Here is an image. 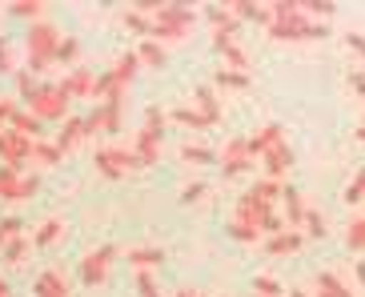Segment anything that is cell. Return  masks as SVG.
I'll return each instance as SVG.
<instances>
[{
  "label": "cell",
  "mask_w": 365,
  "mask_h": 297,
  "mask_svg": "<svg viewBox=\"0 0 365 297\" xmlns=\"http://www.w3.org/2000/svg\"><path fill=\"white\" fill-rule=\"evenodd\" d=\"M221 169H225V177H241V173L253 169L249 137H233V141H225V148H221Z\"/></svg>",
  "instance_id": "ba28073f"
},
{
  "label": "cell",
  "mask_w": 365,
  "mask_h": 297,
  "mask_svg": "<svg viewBox=\"0 0 365 297\" xmlns=\"http://www.w3.org/2000/svg\"><path fill=\"white\" fill-rule=\"evenodd\" d=\"M201 193H205V181H193V185L181 193V201H185V205H189V201H201Z\"/></svg>",
  "instance_id": "c3c4849f"
},
{
  "label": "cell",
  "mask_w": 365,
  "mask_h": 297,
  "mask_svg": "<svg viewBox=\"0 0 365 297\" xmlns=\"http://www.w3.org/2000/svg\"><path fill=\"white\" fill-rule=\"evenodd\" d=\"M137 293H140V297H161V289H157V277H153V273H137Z\"/></svg>",
  "instance_id": "7bdbcfd3"
},
{
  "label": "cell",
  "mask_w": 365,
  "mask_h": 297,
  "mask_svg": "<svg viewBox=\"0 0 365 297\" xmlns=\"http://www.w3.org/2000/svg\"><path fill=\"white\" fill-rule=\"evenodd\" d=\"M61 89H65L73 101H85V96L93 101V96H97V76H93V69H73V73L61 81Z\"/></svg>",
  "instance_id": "30bf717a"
},
{
  "label": "cell",
  "mask_w": 365,
  "mask_h": 297,
  "mask_svg": "<svg viewBox=\"0 0 365 297\" xmlns=\"http://www.w3.org/2000/svg\"><path fill=\"white\" fill-rule=\"evenodd\" d=\"M213 85L217 89H249V73H237V69H217Z\"/></svg>",
  "instance_id": "f546056e"
},
{
  "label": "cell",
  "mask_w": 365,
  "mask_h": 297,
  "mask_svg": "<svg viewBox=\"0 0 365 297\" xmlns=\"http://www.w3.org/2000/svg\"><path fill=\"white\" fill-rule=\"evenodd\" d=\"M125 24H129L133 32H145V41L153 36V21H149L140 9H129V12H125Z\"/></svg>",
  "instance_id": "d590c367"
},
{
  "label": "cell",
  "mask_w": 365,
  "mask_h": 297,
  "mask_svg": "<svg viewBox=\"0 0 365 297\" xmlns=\"http://www.w3.org/2000/svg\"><path fill=\"white\" fill-rule=\"evenodd\" d=\"M253 293H261V297H285V289H281V281H277V277L257 273V277H253Z\"/></svg>",
  "instance_id": "1f68e13d"
},
{
  "label": "cell",
  "mask_w": 365,
  "mask_h": 297,
  "mask_svg": "<svg viewBox=\"0 0 365 297\" xmlns=\"http://www.w3.org/2000/svg\"><path fill=\"white\" fill-rule=\"evenodd\" d=\"M317 297H329V293H325V289H317Z\"/></svg>",
  "instance_id": "6f0895ef"
},
{
  "label": "cell",
  "mask_w": 365,
  "mask_h": 297,
  "mask_svg": "<svg viewBox=\"0 0 365 297\" xmlns=\"http://www.w3.org/2000/svg\"><path fill=\"white\" fill-rule=\"evenodd\" d=\"M301 245H305V233L301 229H285V233L269 237L265 249H269V257H285V253H297Z\"/></svg>",
  "instance_id": "e0dca14e"
},
{
  "label": "cell",
  "mask_w": 365,
  "mask_h": 297,
  "mask_svg": "<svg viewBox=\"0 0 365 297\" xmlns=\"http://www.w3.org/2000/svg\"><path fill=\"white\" fill-rule=\"evenodd\" d=\"M349 85H354V89H357V93H361V96H365V73H349Z\"/></svg>",
  "instance_id": "816d5d0a"
},
{
  "label": "cell",
  "mask_w": 365,
  "mask_h": 297,
  "mask_svg": "<svg viewBox=\"0 0 365 297\" xmlns=\"http://www.w3.org/2000/svg\"><path fill=\"white\" fill-rule=\"evenodd\" d=\"M137 9L153 21L149 41H185L193 29V9L189 4H157V0H137Z\"/></svg>",
  "instance_id": "7a4b0ae2"
},
{
  "label": "cell",
  "mask_w": 365,
  "mask_h": 297,
  "mask_svg": "<svg viewBox=\"0 0 365 297\" xmlns=\"http://www.w3.org/2000/svg\"><path fill=\"white\" fill-rule=\"evenodd\" d=\"M329 229H325V217L317 209H309L305 213V237H325Z\"/></svg>",
  "instance_id": "ab89813d"
},
{
  "label": "cell",
  "mask_w": 365,
  "mask_h": 297,
  "mask_svg": "<svg viewBox=\"0 0 365 297\" xmlns=\"http://www.w3.org/2000/svg\"><path fill=\"white\" fill-rule=\"evenodd\" d=\"M229 12L237 21H253V24H273V9L269 4H249V0H229Z\"/></svg>",
  "instance_id": "5bb4252c"
},
{
  "label": "cell",
  "mask_w": 365,
  "mask_h": 297,
  "mask_svg": "<svg viewBox=\"0 0 365 297\" xmlns=\"http://www.w3.org/2000/svg\"><path fill=\"white\" fill-rule=\"evenodd\" d=\"M16 89H21V96H24V101H33V93H36L41 85L33 81V73H21V76H16Z\"/></svg>",
  "instance_id": "f6af8a7d"
},
{
  "label": "cell",
  "mask_w": 365,
  "mask_h": 297,
  "mask_svg": "<svg viewBox=\"0 0 365 297\" xmlns=\"http://www.w3.org/2000/svg\"><path fill=\"white\" fill-rule=\"evenodd\" d=\"M177 297H205V293H197V289H177Z\"/></svg>",
  "instance_id": "db71d44e"
},
{
  "label": "cell",
  "mask_w": 365,
  "mask_h": 297,
  "mask_svg": "<svg viewBox=\"0 0 365 297\" xmlns=\"http://www.w3.org/2000/svg\"><path fill=\"white\" fill-rule=\"evenodd\" d=\"M29 153H33V137H24L16 129H0V161H4V169L24 173Z\"/></svg>",
  "instance_id": "8992f818"
},
{
  "label": "cell",
  "mask_w": 365,
  "mask_h": 297,
  "mask_svg": "<svg viewBox=\"0 0 365 297\" xmlns=\"http://www.w3.org/2000/svg\"><path fill=\"white\" fill-rule=\"evenodd\" d=\"M209 24H213V36H237L241 29V21L229 9H209Z\"/></svg>",
  "instance_id": "7402d4cb"
},
{
  "label": "cell",
  "mask_w": 365,
  "mask_h": 297,
  "mask_svg": "<svg viewBox=\"0 0 365 297\" xmlns=\"http://www.w3.org/2000/svg\"><path fill=\"white\" fill-rule=\"evenodd\" d=\"M317 289H325L329 297H354V289L345 286L337 273H329V269H322V273H317Z\"/></svg>",
  "instance_id": "484cf974"
},
{
  "label": "cell",
  "mask_w": 365,
  "mask_h": 297,
  "mask_svg": "<svg viewBox=\"0 0 365 297\" xmlns=\"http://www.w3.org/2000/svg\"><path fill=\"white\" fill-rule=\"evenodd\" d=\"M213 157H217V153H213V148H205V145H189V141L181 145V161H193V165H209Z\"/></svg>",
  "instance_id": "e575fe53"
},
{
  "label": "cell",
  "mask_w": 365,
  "mask_h": 297,
  "mask_svg": "<svg viewBox=\"0 0 365 297\" xmlns=\"http://www.w3.org/2000/svg\"><path fill=\"white\" fill-rule=\"evenodd\" d=\"M197 109H201L205 117L213 121H221V109H217V93H213V85H197Z\"/></svg>",
  "instance_id": "d4e9b609"
},
{
  "label": "cell",
  "mask_w": 365,
  "mask_h": 297,
  "mask_svg": "<svg viewBox=\"0 0 365 297\" xmlns=\"http://www.w3.org/2000/svg\"><path fill=\"white\" fill-rule=\"evenodd\" d=\"M85 137H88L85 117H68V121H65V129L56 133V148H61V153H68V148H73V145H81Z\"/></svg>",
  "instance_id": "d6986e66"
},
{
  "label": "cell",
  "mask_w": 365,
  "mask_h": 297,
  "mask_svg": "<svg viewBox=\"0 0 365 297\" xmlns=\"http://www.w3.org/2000/svg\"><path fill=\"white\" fill-rule=\"evenodd\" d=\"M61 29L48 21H36L29 24V36H24V49H29V73H44L48 64L56 61V53H61Z\"/></svg>",
  "instance_id": "3957f363"
},
{
  "label": "cell",
  "mask_w": 365,
  "mask_h": 297,
  "mask_svg": "<svg viewBox=\"0 0 365 297\" xmlns=\"http://www.w3.org/2000/svg\"><path fill=\"white\" fill-rule=\"evenodd\" d=\"M0 297H12V293H9V281H4V273H0Z\"/></svg>",
  "instance_id": "11a10c76"
},
{
  "label": "cell",
  "mask_w": 365,
  "mask_h": 297,
  "mask_svg": "<svg viewBox=\"0 0 365 297\" xmlns=\"http://www.w3.org/2000/svg\"><path fill=\"white\" fill-rule=\"evenodd\" d=\"M76 53H81V41H76V36H65V41H61V53H56V61H73Z\"/></svg>",
  "instance_id": "ee69618b"
},
{
  "label": "cell",
  "mask_w": 365,
  "mask_h": 297,
  "mask_svg": "<svg viewBox=\"0 0 365 297\" xmlns=\"http://www.w3.org/2000/svg\"><path fill=\"white\" fill-rule=\"evenodd\" d=\"M269 9H273V24H269V36L273 41H322V36H329L325 21L305 16L301 0H277Z\"/></svg>",
  "instance_id": "6da1fadb"
},
{
  "label": "cell",
  "mask_w": 365,
  "mask_h": 297,
  "mask_svg": "<svg viewBox=\"0 0 365 297\" xmlns=\"http://www.w3.org/2000/svg\"><path fill=\"white\" fill-rule=\"evenodd\" d=\"M29 165H61V148H56V141H33Z\"/></svg>",
  "instance_id": "603a6c76"
},
{
  "label": "cell",
  "mask_w": 365,
  "mask_h": 297,
  "mask_svg": "<svg viewBox=\"0 0 365 297\" xmlns=\"http://www.w3.org/2000/svg\"><path fill=\"white\" fill-rule=\"evenodd\" d=\"M281 141H285V129H281L277 121H269L265 129H257V133L249 137V153H253V157H265L269 148L281 145Z\"/></svg>",
  "instance_id": "7c38bea8"
},
{
  "label": "cell",
  "mask_w": 365,
  "mask_h": 297,
  "mask_svg": "<svg viewBox=\"0 0 365 297\" xmlns=\"http://www.w3.org/2000/svg\"><path fill=\"white\" fill-rule=\"evenodd\" d=\"M301 9H305V16H313V21H325V16H333L337 4H329V0H301Z\"/></svg>",
  "instance_id": "8d00e7d4"
},
{
  "label": "cell",
  "mask_w": 365,
  "mask_h": 297,
  "mask_svg": "<svg viewBox=\"0 0 365 297\" xmlns=\"http://www.w3.org/2000/svg\"><path fill=\"white\" fill-rule=\"evenodd\" d=\"M345 44H349L357 56H365V36H361V32H349V36H345Z\"/></svg>",
  "instance_id": "f907efd6"
},
{
  "label": "cell",
  "mask_w": 365,
  "mask_h": 297,
  "mask_svg": "<svg viewBox=\"0 0 365 297\" xmlns=\"http://www.w3.org/2000/svg\"><path fill=\"white\" fill-rule=\"evenodd\" d=\"M9 129H16V133H24V137L41 141V133H44V121L36 117V113H29V109H16V113H12V121H9Z\"/></svg>",
  "instance_id": "ffe728a7"
},
{
  "label": "cell",
  "mask_w": 365,
  "mask_h": 297,
  "mask_svg": "<svg viewBox=\"0 0 365 297\" xmlns=\"http://www.w3.org/2000/svg\"><path fill=\"white\" fill-rule=\"evenodd\" d=\"M145 125H153V129H165V113L157 105L153 109H145Z\"/></svg>",
  "instance_id": "681fc988"
},
{
  "label": "cell",
  "mask_w": 365,
  "mask_h": 297,
  "mask_svg": "<svg viewBox=\"0 0 365 297\" xmlns=\"http://www.w3.org/2000/svg\"><path fill=\"white\" fill-rule=\"evenodd\" d=\"M56 237H65V221H56V217H48V221L36 229V237H33V245L36 249H44V245H53Z\"/></svg>",
  "instance_id": "83f0119b"
},
{
  "label": "cell",
  "mask_w": 365,
  "mask_h": 297,
  "mask_svg": "<svg viewBox=\"0 0 365 297\" xmlns=\"http://www.w3.org/2000/svg\"><path fill=\"white\" fill-rule=\"evenodd\" d=\"M133 153H137L140 169H145V165H157V157H161V129L140 125L137 141H133Z\"/></svg>",
  "instance_id": "9c48e42d"
},
{
  "label": "cell",
  "mask_w": 365,
  "mask_h": 297,
  "mask_svg": "<svg viewBox=\"0 0 365 297\" xmlns=\"http://www.w3.org/2000/svg\"><path fill=\"white\" fill-rule=\"evenodd\" d=\"M261 161H265V177L285 181V173L293 169V148L285 145V141H281V145H273V148H269V153H265Z\"/></svg>",
  "instance_id": "8fae6325"
},
{
  "label": "cell",
  "mask_w": 365,
  "mask_h": 297,
  "mask_svg": "<svg viewBox=\"0 0 365 297\" xmlns=\"http://www.w3.org/2000/svg\"><path fill=\"white\" fill-rule=\"evenodd\" d=\"M345 245H349L354 253H365V217L349 221V229H345Z\"/></svg>",
  "instance_id": "d6a6232c"
},
{
  "label": "cell",
  "mask_w": 365,
  "mask_h": 297,
  "mask_svg": "<svg viewBox=\"0 0 365 297\" xmlns=\"http://www.w3.org/2000/svg\"><path fill=\"white\" fill-rule=\"evenodd\" d=\"M24 177H29V173L0 169V197H4V201H24Z\"/></svg>",
  "instance_id": "44dd1931"
},
{
  "label": "cell",
  "mask_w": 365,
  "mask_h": 297,
  "mask_svg": "<svg viewBox=\"0 0 365 297\" xmlns=\"http://www.w3.org/2000/svg\"><path fill=\"white\" fill-rule=\"evenodd\" d=\"M229 237H233V241L253 245V241H261V229H253V225H241V221H229Z\"/></svg>",
  "instance_id": "74e56055"
},
{
  "label": "cell",
  "mask_w": 365,
  "mask_h": 297,
  "mask_svg": "<svg viewBox=\"0 0 365 297\" xmlns=\"http://www.w3.org/2000/svg\"><path fill=\"white\" fill-rule=\"evenodd\" d=\"M213 44H217V53L229 61V69H237V73H245L249 69V53L233 41V36H213Z\"/></svg>",
  "instance_id": "ac0fdd59"
},
{
  "label": "cell",
  "mask_w": 365,
  "mask_h": 297,
  "mask_svg": "<svg viewBox=\"0 0 365 297\" xmlns=\"http://www.w3.org/2000/svg\"><path fill=\"white\" fill-rule=\"evenodd\" d=\"M21 229H24V225L16 221V217H4V221H0V249H4L9 241H16V237H21Z\"/></svg>",
  "instance_id": "60d3db41"
},
{
  "label": "cell",
  "mask_w": 365,
  "mask_h": 297,
  "mask_svg": "<svg viewBox=\"0 0 365 297\" xmlns=\"http://www.w3.org/2000/svg\"><path fill=\"white\" fill-rule=\"evenodd\" d=\"M0 73H16V64H12V53H9V41L0 36Z\"/></svg>",
  "instance_id": "bcb514c9"
},
{
  "label": "cell",
  "mask_w": 365,
  "mask_h": 297,
  "mask_svg": "<svg viewBox=\"0 0 365 297\" xmlns=\"http://www.w3.org/2000/svg\"><path fill=\"white\" fill-rule=\"evenodd\" d=\"M33 293H36V297H68L65 273H61V269H44V273L33 281Z\"/></svg>",
  "instance_id": "2e32d148"
},
{
  "label": "cell",
  "mask_w": 365,
  "mask_h": 297,
  "mask_svg": "<svg viewBox=\"0 0 365 297\" xmlns=\"http://www.w3.org/2000/svg\"><path fill=\"white\" fill-rule=\"evenodd\" d=\"M0 253H4V266H21V261H24V253H29V237L21 233L16 241H9V245H4Z\"/></svg>",
  "instance_id": "4dcf8cb0"
},
{
  "label": "cell",
  "mask_w": 365,
  "mask_h": 297,
  "mask_svg": "<svg viewBox=\"0 0 365 297\" xmlns=\"http://www.w3.org/2000/svg\"><path fill=\"white\" fill-rule=\"evenodd\" d=\"M137 69H140V56H137V53H125V56H117V64H113L108 73L117 76L120 85H129L133 76H137Z\"/></svg>",
  "instance_id": "cb8c5ba5"
},
{
  "label": "cell",
  "mask_w": 365,
  "mask_h": 297,
  "mask_svg": "<svg viewBox=\"0 0 365 297\" xmlns=\"http://www.w3.org/2000/svg\"><path fill=\"white\" fill-rule=\"evenodd\" d=\"M93 161H97L101 177H108V181L125 177V173H129V169H140L137 153H133L129 145H101L97 153H93Z\"/></svg>",
  "instance_id": "277c9868"
},
{
  "label": "cell",
  "mask_w": 365,
  "mask_h": 297,
  "mask_svg": "<svg viewBox=\"0 0 365 297\" xmlns=\"http://www.w3.org/2000/svg\"><path fill=\"white\" fill-rule=\"evenodd\" d=\"M169 117H173V121H181V125H189V129H209V125H213V121L205 117L201 109H193V105H185V109H173Z\"/></svg>",
  "instance_id": "4316f807"
},
{
  "label": "cell",
  "mask_w": 365,
  "mask_h": 297,
  "mask_svg": "<svg viewBox=\"0 0 365 297\" xmlns=\"http://www.w3.org/2000/svg\"><path fill=\"white\" fill-rule=\"evenodd\" d=\"M361 197H365V165H361V169H357V177L349 181V185H345V205L361 201Z\"/></svg>",
  "instance_id": "f35d334b"
},
{
  "label": "cell",
  "mask_w": 365,
  "mask_h": 297,
  "mask_svg": "<svg viewBox=\"0 0 365 297\" xmlns=\"http://www.w3.org/2000/svg\"><path fill=\"white\" fill-rule=\"evenodd\" d=\"M113 261H117V245H101V249L85 253L81 257V281L85 286H101L108 277V269H113Z\"/></svg>",
  "instance_id": "52a82bcc"
},
{
  "label": "cell",
  "mask_w": 365,
  "mask_h": 297,
  "mask_svg": "<svg viewBox=\"0 0 365 297\" xmlns=\"http://www.w3.org/2000/svg\"><path fill=\"white\" fill-rule=\"evenodd\" d=\"M101 117H105V133H120V105H101Z\"/></svg>",
  "instance_id": "b9f144b4"
},
{
  "label": "cell",
  "mask_w": 365,
  "mask_h": 297,
  "mask_svg": "<svg viewBox=\"0 0 365 297\" xmlns=\"http://www.w3.org/2000/svg\"><path fill=\"white\" fill-rule=\"evenodd\" d=\"M289 297H309V293H305V289H293V293Z\"/></svg>",
  "instance_id": "9f6ffc18"
},
{
  "label": "cell",
  "mask_w": 365,
  "mask_h": 297,
  "mask_svg": "<svg viewBox=\"0 0 365 297\" xmlns=\"http://www.w3.org/2000/svg\"><path fill=\"white\" fill-rule=\"evenodd\" d=\"M354 273H357V281L365 286V261H357V266H354Z\"/></svg>",
  "instance_id": "f5cc1de1"
},
{
  "label": "cell",
  "mask_w": 365,
  "mask_h": 297,
  "mask_svg": "<svg viewBox=\"0 0 365 297\" xmlns=\"http://www.w3.org/2000/svg\"><path fill=\"white\" fill-rule=\"evenodd\" d=\"M165 261V249L161 245H140V249H129V266L137 273H153V269H161Z\"/></svg>",
  "instance_id": "9a60e30c"
},
{
  "label": "cell",
  "mask_w": 365,
  "mask_h": 297,
  "mask_svg": "<svg viewBox=\"0 0 365 297\" xmlns=\"http://www.w3.org/2000/svg\"><path fill=\"white\" fill-rule=\"evenodd\" d=\"M12 113H16V101H9V96H0V129L12 121Z\"/></svg>",
  "instance_id": "7dc6e473"
},
{
  "label": "cell",
  "mask_w": 365,
  "mask_h": 297,
  "mask_svg": "<svg viewBox=\"0 0 365 297\" xmlns=\"http://www.w3.org/2000/svg\"><path fill=\"white\" fill-rule=\"evenodd\" d=\"M68 101H73V96L61 85H41L33 93V101H29V113H36L41 121H61V117L68 121Z\"/></svg>",
  "instance_id": "5b68a950"
},
{
  "label": "cell",
  "mask_w": 365,
  "mask_h": 297,
  "mask_svg": "<svg viewBox=\"0 0 365 297\" xmlns=\"http://www.w3.org/2000/svg\"><path fill=\"white\" fill-rule=\"evenodd\" d=\"M9 12H12V16H29V21L36 24V16L44 12V0H12Z\"/></svg>",
  "instance_id": "836d02e7"
},
{
  "label": "cell",
  "mask_w": 365,
  "mask_h": 297,
  "mask_svg": "<svg viewBox=\"0 0 365 297\" xmlns=\"http://www.w3.org/2000/svg\"><path fill=\"white\" fill-rule=\"evenodd\" d=\"M137 56H140V64H149V69H161V64H165V49H161V41H140Z\"/></svg>",
  "instance_id": "f1b7e54d"
},
{
  "label": "cell",
  "mask_w": 365,
  "mask_h": 297,
  "mask_svg": "<svg viewBox=\"0 0 365 297\" xmlns=\"http://www.w3.org/2000/svg\"><path fill=\"white\" fill-rule=\"evenodd\" d=\"M281 209H285V221H289V229H301V225H305V213H309V205H305V197H301L293 185H285V193H281Z\"/></svg>",
  "instance_id": "4fadbf2b"
},
{
  "label": "cell",
  "mask_w": 365,
  "mask_h": 297,
  "mask_svg": "<svg viewBox=\"0 0 365 297\" xmlns=\"http://www.w3.org/2000/svg\"><path fill=\"white\" fill-rule=\"evenodd\" d=\"M253 297H261V293H253Z\"/></svg>",
  "instance_id": "680465c9"
}]
</instances>
